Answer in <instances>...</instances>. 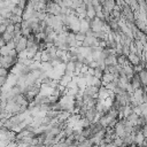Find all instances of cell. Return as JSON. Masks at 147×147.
<instances>
[{"mask_svg": "<svg viewBox=\"0 0 147 147\" xmlns=\"http://www.w3.org/2000/svg\"><path fill=\"white\" fill-rule=\"evenodd\" d=\"M16 62H17V59L11 57L9 55H5V56H1V59H0V67L9 71Z\"/></svg>", "mask_w": 147, "mask_h": 147, "instance_id": "obj_1", "label": "cell"}, {"mask_svg": "<svg viewBox=\"0 0 147 147\" xmlns=\"http://www.w3.org/2000/svg\"><path fill=\"white\" fill-rule=\"evenodd\" d=\"M60 11H61V8H60V6H59L56 2L49 1V2L47 3V7H46V13H47V14L57 16V15H60Z\"/></svg>", "mask_w": 147, "mask_h": 147, "instance_id": "obj_2", "label": "cell"}, {"mask_svg": "<svg viewBox=\"0 0 147 147\" xmlns=\"http://www.w3.org/2000/svg\"><path fill=\"white\" fill-rule=\"evenodd\" d=\"M26 49V38L25 37H21L16 42H15V51L17 52V54L22 51Z\"/></svg>", "mask_w": 147, "mask_h": 147, "instance_id": "obj_3", "label": "cell"}, {"mask_svg": "<svg viewBox=\"0 0 147 147\" xmlns=\"http://www.w3.org/2000/svg\"><path fill=\"white\" fill-rule=\"evenodd\" d=\"M130 84H131V86L133 87V90H138V88H144V90H145V87H142V85H141V83H140V79H139V77H138L137 74H134V75L130 78Z\"/></svg>", "mask_w": 147, "mask_h": 147, "instance_id": "obj_4", "label": "cell"}, {"mask_svg": "<svg viewBox=\"0 0 147 147\" xmlns=\"http://www.w3.org/2000/svg\"><path fill=\"white\" fill-rule=\"evenodd\" d=\"M91 29H90V21L87 18H83L80 20V23H79V32L82 33H86L88 32Z\"/></svg>", "mask_w": 147, "mask_h": 147, "instance_id": "obj_5", "label": "cell"}, {"mask_svg": "<svg viewBox=\"0 0 147 147\" xmlns=\"http://www.w3.org/2000/svg\"><path fill=\"white\" fill-rule=\"evenodd\" d=\"M139 79H140V83L142 85V87L146 86V82H147V72H146V69H141L140 71L137 72Z\"/></svg>", "mask_w": 147, "mask_h": 147, "instance_id": "obj_6", "label": "cell"}, {"mask_svg": "<svg viewBox=\"0 0 147 147\" xmlns=\"http://www.w3.org/2000/svg\"><path fill=\"white\" fill-rule=\"evenodd\" d=\"M9 52H10V49L6 46V45H3L1 48H0V56H5V55H8L9 54Z\"/></svg>", "mask_w": 147, "mask_h": 147, "instance_id": "obj_7", "label": "cell"}, {"mask_svg": "<svg viewBox=\"0 0 147 147\" xmlns=\"http://www.w3.org/2000/svg\"><path fill=\"white\" fill-rule=\"evenodd\" d=\"M75 38H76V40H77L78 42H82V41L84 40V38H85V33L77 32V33H75Z\"/></svg>", "mask_w": 147, "mask_h": 147, "instance_id": "obj_8", "label": "cell"}, {"mask_svg": "<svg viewBox=\"0 0 147 147\" xmlns=\"http://www.w3.org/2000/svg\"><path fill=\"white\" fill-rule=\"evenodd\" d=\"M5 45H6V46H7V47H8L10 51H11V49H15V42H14V40H10V41L6 42Z\"/></svg>", "mask_w": 147, "mask_h": 147, "instance_id": "obj_9", "label": "cell"}, {"mask_svg": "<svg viewBox=\"0 0 147 147\" xmlns=\"http://www.w3.org/2000/svg\"><path fill=\"white\" fill-rule=\"evenodd\" d=\"M3 45H5V41H3V40L1 39V37H0V48H1Z\"/></svg>", "mask_w": 147, "mask_h": 147, "instance_id": "obj_10", "label": "cell"}]
</instances>
